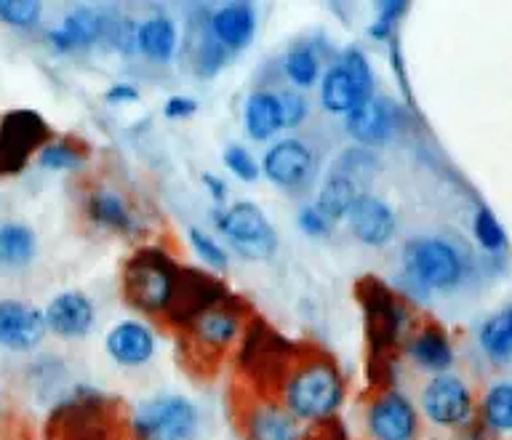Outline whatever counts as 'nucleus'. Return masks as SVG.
I'll return each mask as SVG.
<instances>
[{"label":"nucleus","mask_w":512,"mask_h":440,"mask_svg":"<svg viewBox=\"0 0 512 440\" xmlns=\"http://www.w3.org/2000/svg\"><path fill=\"white\" fill-rule=\"evenodd\" d=\"M283 408L299 422H323L339 411L344 400V379L331 358H299L283 376Z\"/></svg>","instance_id":"f257e3e1"},{"label":"nucleus","mask_w":512,"mask_h":440,"mask_svg":"<svg viewBox=\"0 0 512 440\" xmlns=\"http://www.w3.org/2000/svg\"><path fill=\"white\" fill-rule=\"evenodd\" d=\"M379 160L368 147H347L323 176L315 208L326 216L328 222H342L350 214L355 200L368 195L371 179L376 176Z\"/></svg>","instance_id":"f03ea898"},{"label":"nucleus","mask_w":512,"mask_h":440,"mask_svg":"<svg viewBox=\"0 0 512 440\" xmlns=\"http://www.w3.org/2000/svg\"><path fill=\"white\" fill-rule=\"evenodd\" d=\"M176 264L158 248H144L126 264L123 272V294L126 302L142 312L171 310L176 283H179Z\"/></svg>","instance_id":"7ed1b4c3"},{"label":"nucleus","mask_w":512,"mask_h":440,"mask_svg":"<svg viewBox=\"0 0 512 440\" xmlns=\"http://www.w3.org/2000/svg\"><path fill=\"white\" fill-rule=\"evenodd\" d=\"M374 70L360 48H347L320 80V107L331 115H350L374 99Z\"/></svg>","instance_id":"20e7f679"},{"label":"nucleus","mask_w":512,"mask_h":440,"mask_svg":"<svg viewBox=\"0 0 512 440\" xmlns=\"http://www.w3.org/2000/svg\"><path fill=\"white\" fill-rule=\"evenodd\" d=\"M200 430V411L184 395H158L139 403L131 416L136 440H192Z\"/></svg>","instance_id":"39448f33"},{"label":"nucleus","mask_w":512,"mask_h":440,"mask_svg":"<svg viewBox=\"0 0 512 440\" xmlns=\"http://www.w3.org/2000/svg\"><path fill=\"white\" fill-rule=\"evenodd\" d=\"M408 278L430 291H451L464 280L462 251L443 238H414L403 248Z\"/></svg>","instance_id":"423d86ee"},{"label":"nucleus","mask_w":512,"mask_h":440,"mask_svg":"<svg viewBox=\"0 0 512 440\" xmlns=\"http://www.w3.org/2000/svg\"><path fill=\"white\" fill-rule=\"evenodd\" d=\"M214 224L243 259H270L278 251V232L256 203L240 200L219 208Z\"/></svg>","instance_id":"0eeeda50"},{"label":"nucleus","mask_w":512,"mask_h":440,"mask_svg":"<svg viewBox=\"0 0 512 440\" xmlns=\"http://www.w3.org/2000/svg\"><path fill=\"white\" fill-rule=\"evenodd\" d=\"M262 171L280 190L302 192L318 174V158L310 144L302 139H280L264 152Z\"/></svg>","instance_id":"6e6552de"},{"label":"nucleus","mask_w":512,"mask_h":440,"mask_svg":"<svg viewBox=\"0 0 512 440\" xmlns=\"http://www.w3.org/2000/svg\"><path fill=\"white\" fill-rule=\"evenodd\" d=\"M112 11L94 6L72 8L64 16L62 24H56L46 32V43L56 54H72L80 48L96 46L99 40H107V27H110Z\"/></svg>","instance_id":"1a4fd4ad"},{"label":"nucleus","mask_w":512,"mask_h":440,"mask_svg":"<svg viewBox=\"0 0 512 440\" xmlns=\"http://www.w3.org/2000/svg\"><path fill=\"white\" fill-rule=\"evenodd\" d=\"M48 328L43 310L22 299L0 302V347L8 352L38 350L46 339Z\"/></svg>","instance_id":"9d476101"},{"label":"nucleus","mask_w":512,"mask_h":440,"mask_svg":"<svg viewBox=\"0 0 512 440\" xmlns=\"http://www.w3.org/2000/svg\"><path fill=\"white\" fill-rule=\"evenodd\" d=\"M368 432L374 440H416L419 419L411 400L400 392H382L368 408Z\"/></svg>","instance_id":"9b49d317"},{"label":"nucleus","mask_w":512,"mask_h":440,"mask_svg":"<svg viewBox=\"0 0 512 440\" xmlns=\"http://www.w3.org/2000/svg\"><path fill=\"white\" fill-rule=\"evenodd\" d=\"M422 408L427 419L440 427L462 424L472 411V395L462 379L438 374L422 392Z\"/></svg>","instance_id":"f8f14e48"},{"label":"nucleus","mask_w":512,"mask_h":440,"mask_svg":"<svg viewBox=\"0 0 512 440\" xmlns=\"http://www.w3.org/2000/svg\"><path fill=\"white\" fill-rule=\"evenodd\" d=\"M46 328L62 339H83L94 331L96 307L83 291H62L48 302Z\"/></svg>","instance_id":"ddd939ff"},{"label":"nucleus","mask_w":512,"mask_h":440,"mask_svg":"<svg viewBox=\"0 0 512 440\" xmlns=\"http://www.w3.org/2000/svg\"><path fill=\"white\" fill-rule=\"evenodd\" d=\"M347 134L358 142V147H379L390 142L398 128V110L390 99L374 96L366 104H360L350 115H344Z\"/></svg>","instance_id":"4468645a"},{"label":"nucleus","mask_w":512,"mask_h":440,"mask_svg":"<svg viewBox=\"0 0 512 440\" xmlns=\"http://www.w3.org/2000/svg\"><path fill=\"white\" fill-rule=\"evenodd\" d=\"M344 219H347L352 235L366 246H384L395 238V230H398V219H395L390 203H384L371 192L355 200V206Z\"/></svg>","instance_id":"2eb2a0df"},{"label":"nucleus","mask_w":512,"mask_h":440,"mask_svg":"<svg viewBox=\"0 0 512 440\" xmlns=\"http://www.w3.org/2000/svg\"><path fill=\"white\" fill-rule=\"evenodd\" d=\"M230 299V296H227ZM222 299L214 307H208L206 312H200L198 318L190 320L187 328H190L192 342L198 344L200 350L208 352H222L227 350L235 336L240 331V312L232 302Z\"/></svg>","instance_id":"dca6fc26"},{"label":"nucleus","mask_w":512,"mask_h":440,"mask_svg":"<svg viewBox=\"0 0 512 440\" xmlns=\"http://www.w3.org/2000/svg\"><path fill=\"white\" fill-rule=\"evenodd\" d=\"M208 30L219 46L230 54H240L251 46L256 35V8L251 3H227L208 16Z\"/></svg>","instance_id":"f3484780"},{"label":"nucleus","mask_w":512,"mask_h":440,"mask_svg":"<svg viewBox=\"0 0 512 440\" xmlns=\"http://www.w3.org/2000/svg\"><path fill=\"white\" fill-rule=\"evenodd\" d=\"M107 355L123 368H142L155 358V334L144 323L123 320L107 334Z\"/></svg>","instance_id":"a211bd4d"},{"label":"nucleus","mask_w":512,"mask_h":440,"mask_svg":"<svg viewBox=\"0 0 512 440\" xmlns=\"http://www.w3.org/2000/svg\"><path fill=\"white\" fill-rule=\"evenodd\" d=\"M240 430L246 440H302V422L278 403H254Z\"/></svg>","instance_id":"6ab92c4d"},{"label":"nucleus","mask_w":512,"mask_h":440,"mask_svg":"<svg viewBox=\"0 0 512 440\" xmlns=\"http://www.w3.org/2000/svg\"><path fill=\"white\" fill-rule=\"evenodd\" d=\"M46 126L32 112H16L0 131V166L19 168L32 150H38Z\"/></svg>","instance_id":"aec40b11"},{"label":"nucleus","mask_w":512,"mask_h":440,"mask_svg":"<svg viewBox=\"0 0 512 440\" xmlns=\"http://www.w3.org/2000/svg\"><path fill=\"white\" fill-rule=\"evenodd\" d=\"M86 214L88 219L107 232H120V235H131L136 230V214L126 203L120 192L110 187H99L91 190L86 198Z\"/></svg>","instance_id":"412c9836"},{"label":"nucleus","mask_w":512,"mask_h":440,"mask_svg":"<svg viewBox=\"0 0 512 440\" xmlns=\"http://www.w3.org/2000/svg\"><path fill=\"white\" fill-rule=\"evenodd\" d=\"M243 123H246V134L254 142H267L278 131H283L278 91H270V88L251 91L246 99V110H243Z\"/></svg>","instance_id":"4be33fe9"},{"label":"nucleus","mask_w":512,"mask_h":440,"mask_svg":"<svg viewBox=\"0 0 512 440\" xmlns=\"http://www.w3.org/2000/svg\"><path fill=\"white\" fill-rule=\"evenodd\" d=\"M38 256V235L30 224L3 222L0 224V270H27Z\"/></svg>","instance_id":"5701e85b"},{"label":"nucleus","mask_w":512,"mask_h":440,"mask_svg":"<svg viewBox=\"0 0 512 440\" xmlns=\"http://www.w3.org/2000/svg\"><path fill=\"white\" fill-rule=\"evenodd\" d=\"M176 46H179V32H176V24L168 16H150L136 30V51H142L150 62H171V56L176 54Z\"/></svg>","instance_id":"b1692460"},{"label":"nucleus","mask_w":512,"mask_h":440,"mask_svg":"<svg viewBox=\"0 0 512 440\" xmlns=\"http://www.w3.org/2000/svg\"><path fill=\"white\" fill-rule=\"evenodd\" d=\"M411 358H414L416 366L427 368V371H435V374H443L448 371V366L454 363V350H451V344L440 331L435 328H427L422 334L416 336L411 347Z\"/></svg>","instance_id":"393cba45"},{"label":"nucleus","mask_w":512,"mask_h":440,"mask_svg":"<svg viewBox=\"0 0 512 440\" xmlns=\"http://www.w3.org/2000/svg\"><path fill=\"white\" fill-rule=\"evenodd\" d=\"M480 347L491 360L512 358V307L496 312L480 326Z\"/></svg>","instance_id":"a878e982"},{"label":"nucleus","mask_w":512,"mask_h":440,"mask_svg":"<svg viewBox=\"0 0 512 440\" xmlns=\"http://www.w3.org/2000/svg\"><path fill=\"white\" fill-rule=\"evenodd\" d=\"M283 72L296 88H312L320 78L318 51L310 43H296L283 56Z\"/></svg>","instance_id":"bb28decb"},{"label":"nucleus","mask_w":512,"mask_h":440,"mask_svg":"<svg viewBox=\"0 0 512 440\" xmlns=\"http://www.w3.org/2000/svg\"><path fill=\"white\" fill-rule=\"evenodd\" d=\"M230 51L216 43V38L208 30V22L200 27L198 38H195V48H192V70L198 78H214L224 70V64L230 59Z\"/></svg>","instance_id":"cd10ccee"},{"label":"nucleus","mask_w":512,"mask_h":440,"mask_svg":"<svg viewBox=\"0 0 512 440\" xmlns=\"http://www.w3.org/2000/svg\"><path fill=\"white\" fill-rule=\"evenodd\" d=\"M483 419L494 432H512V384L499 382L483 398Z\"/></svg>","instance_id":"c85d7f7f"},{"label":"nucleus","mask_w":512,"mask_h":440,"mask_svg":"<svg viewBox=\"0 0 512 440\" xmlns=\"http://www.w3.org/2000/svg\"><path fill=\"white\" fill-rule=\"evenodd\" d=\"M43 16V6L35 0H0V22L14 30H35Z\"/></svg>","instance_id":"c756f323"},{"label":"nucleus","mask_w":512,"mask_h":440,"mask_svg":"<svg viewBox=\"0 0 512 440\" xmlns=\"http://www.w3.org/2000/svg\"><path fill=\"white\" fill-rule=\"evenodd\" d=\"M86 155L72 147L70 142H51L43 144L38 150V163L48 171H75V168L83 166Z\"/></svg>","instance_id":"7c9ffc66"},{"label":"nucleus","mask_w":512,"mask_h":440,"mask_svg":"<svg viewBox=\"0 0 512 440\" xmlns=\"http://www.w3.org/2000/svg\"><path fill=\"white\" fill-rule=\"evenodd\" d=\"M472 230H475V238L486 251H499V248L507 246V235H504L502 224L496 222L494 211H488V208H480L475 214Z\"/></svg>","instance_id":"2f4dec72"},{"label":"nucleus","mask_w":512,"mask_h":440,"mask_svg":"<svg viewBox=\"0 0 512 440\" xmlns=\"http://www.w3.org/2000/svg\"><path fill=\"white\" fill-rule=\"evenodd\" d=\"M187 235H190V246L195 248V254H198L203 262L211 264L214 270H227V267H230V256H227V251H224L211 235H206L200 227H190Z\"/></svg>","instance_id":"473e14b6"},{"label":"nucleus","mask_w":512,"mask_h":440,"mask_svg":"<svg viewBox=\"0 0 512 440\" xmlns=\"http://www.w3.org/2000/svg\"><path fill=\"white\" fill-rule=\"evenodd\" d=\"M224 166L230 168L232 174L238 176L240 182H256L259 174H262V168L254 160V155L243 147V144H230L222 155Z\"/></svg>","instance_id":"72a5a7b5"},{"label":"nucleus","mask_w":512,"mask_h":440,"mask_svg":"<svg viewBox=\"0 0 512 440\" xmlns=\"http://www.w3.org/2000/svg\"><path fill=\"white\" fill-rule=\"evenodd\" d=\"M406 11H408V3H395V0L382 3V6L376 8V22L368 27L371 38L392 40V30H395V24H398V19L406 14Z\"/></svg>","instance_id":"f704fd0d"},{"label":"nucleus","mask_w":512,"mask_h":440,"mask_svg":"<svg viewBox=\"0 0 512 440\" xmlns=\"http://www.w3.org/2000/svg\"><path fill=\"white\" fill-rule=\"evenodd\" d=\"M280 112H283V128L302 126L310 115V102L299 91H278Z\"/></svg>","instance_id":"c9c22d12"},{"label":"nucleus","mask_w":512,"mask_h":440,"mask_svg":"<svg viewBox=\"0 0 512 440\" xmlns=\"http://www.w3.org/2000/svg\"><path fill=\"white\" fill-rule=\"evenodd\" d=\"M296 224H299V230L304 235H310V238H328L331 232H334V222H328L326 216L320 214L315 206H304L296 216Z\"/></svg>","instance_id":"e433bc0d"},{"label":"nucleus","mask_w":512,"mask_h":440,"mask_svg":"<svg viewBox=\"0 0 512 440\" xmlns=\"http://www.w3.org/2000/svg\"><path fill=\"white\" fill-rule=\"evenodd\" d=\"M195 110H198V102L195 99H187V96H171L166 102V107H163V115L171 120H179V118H190V115H195Z\"/></svg>","instance_id":"4c0bfd02"},{"label":"nucleus","mask_w":512,"mask_h":440,"mask_svg":"<svg viewBox=\"0 0 512 440\" xmlns=\"http://www.w3.org/2000/svg\"><path fill=\"white\" fill-rule=\"evenodd\" d=\"M104 99L110 104H128V102H139V91L131 83H115V86L104 94Z\"/></svg>","instance_id":"58836bf2"},{"label":"nucleus","mask_w":512,"mask_h":440,"mask_svg":"<svg viewBox=\"0 0 512 440\" xmlns=\"http://www.w3.org/2000/svg\"><path fill=\"white\" fill-rule=\"evenodd\" d=\"M200 182H203V187L211 192V198H214L216 203H224V198H227V184H224L219 176L203 174V179H200Z\"/></svg>","instance_id":"ea45409f"},{"label":"nucleus","mask_w":512,"mask_h":440,"mask_svg":"<svg viewBox=\"0 0 512 440\" xmlns=\"http://www.w3.org/2000/svg\"><path fill=\"white\" fill-rule=\"evenodd\" d=\"M3 414H6V400L0 395V422H3Z\"/></svg>","instance_id":"a19ab883"}]
</instances>
